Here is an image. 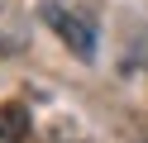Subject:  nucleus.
<instances>
[{
	"mask_svg": "<svg viewBox=\"0 0 148 143\" xmlns=\"http://www.w3.org/2000/svg\"><path fill=\"white\" fill-rule=\"evenodd\" d=\"M43 14H48V24H53V34H58L62 43H67L72 53L81 57V62H91V57H96V29H91L86 19H81V14H72L67 5H48V10H43Z\"/></svg>",
	"mask_w": 148,
	"mask_h": 143,
	"instance_id": "f257e3e1",
	"label": "nucleus"
},
{
	"mask_svg": "<svg viewBox=\"0 0 148 143\" xmlns=\"http://www.w3.org/2000/svg\"><path fill=\"white\" fill-rule=\"evenodd\" d=\"M24 133H29L24 110L19 105H5V110H0V143H24Z\"/></svg>",
	"mask_w": 148,
	"mask_h": 143,
	"instance_id": "f03ea898",
	"label": "nucleus"
}]
</instances>
